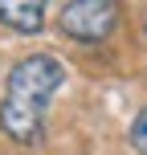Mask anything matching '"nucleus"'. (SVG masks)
Returning <instances> with one entry per match:
<instances>
[{"mask_svg": "<svg viewBox=\"0 0 147 155\" xmlns=\"http://www.w3.org/2000/svg\"><path fill=\"white\" fill-rule=\"evenodd\" d=\"M65 82V65L49 53H29L8 70L0 98V131L21 147L45 143V106Z\"/></svg>", "mask_w": 147, "mask_h": 155, "instance_id": "1", "label": "nucleus"}, {"mask_svg": "<svg viewBox=\"0 0 147 155\" xmlns=\"http://www.w3.org/2000/svg\"><path fill=\"white\" fill-rule=\"evenodd\" d=\"M119 25V0H65L57 12V29L82 45H98Z\"/></svg>", "mask_w": 147, "mask_h": 155, "instance_id": "2", "label": "nucleus"}, {"mask_svg": "<svg viewBox=\"0 0 147 155\" xmlns=\"http://www.w3.org/2000/svg\"><path fill=\"white\" fill-rule=\"evenodd\" d=\"M45 8L49 0H0V25L12 33H41L45 29Z\"/></svg>", "mask_w": 147, "mask_h": 155, "instance_id": "3", "label": "nucleus"}, {"mask_svg": "<svg viewBox=\"0 0 147 155\" xmlns=\"http://www.w3.org/2000/svg\"><path fill=\"white\" fill-rule=\"evenodd\" d=\"M131 147H135V155H147V106L135 114V123H131Z\"/></svg>", "mask_w": 147, "mask_h": 155, "instance_id": "4", "label": "nucleus"}, {"mask_svg": "<svg viewBox=\"0 0 147 155\" xmlns=\"http://www.w3.org/2000/svg\"><path fill=\"white\" fill-rule=\"evenodd\" d=\"M143 33H147V21H143Z\"/></svg>", "mask_w": 147, "mask_h": 155, "instance_id": "5", "label": "nucleus"}]
</instances>
